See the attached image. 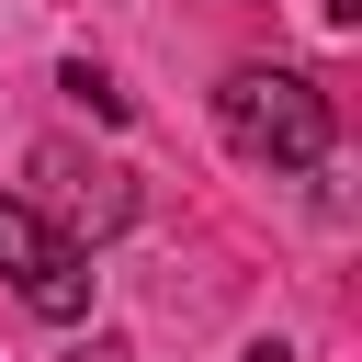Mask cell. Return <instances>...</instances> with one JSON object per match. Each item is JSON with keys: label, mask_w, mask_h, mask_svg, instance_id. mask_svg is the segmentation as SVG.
<instances>
[{"label": "cell", "mask_w": 362, "mask_h": 362, "mask_svg": "<svg viewBox=\"0 0 362 362\" xmlns=\"http://www.w3.org/2000/svg\"><path fill=\"white\" fill-rule=\"evenodd\" d=\"M215 124H226V147L249 170H317L328 158V90L305 68H226Z\"/></svg>", "instance_id": "1"}, {"label": "cell", "mask_w": 362, "mask_h": 362, "mask_svg": "<svg viewBox=\"0 0 362 362\" xmlns=\"http://www.w3.org/2000/svg\"><path fill=\"white\" fill-rule=\"evenodd\" d=\"M0 283H11L45 328L90 317V249H79L45 204H23V192H0Z\"/></svg>", "instance_id": "2"}, {"label": "cell", "mask_w": 362, "mask_h": 362, "mask_svg": "<svg viewBox=\"0 0 362 362\" xmlns=\"http://www.w3.org/2000/svg\"><path fill=\"white\" fill-rule=\"evenodd\" d=\"M34 170L57 181V204H68V238H113V226L136 215V181H124V170H79V158H57V147H45Z\"/></svg>", "instance_id": "3"}, {"label": "cell", "mask_w": 362, "mask_h": 362, "mask_svg": "<svg viewBox=\"0 0 362 362\" xmlns=\"http://www.w3.org/2000/svg\"><path fill=\"white\" fill-rule=\"evenodd\" d=\"M79 362H124V339H90V351H79Z\"/></svg>", "instance_id": "4"}, {"label": "cell", "mask_w": 362, "mask_h": 362, "mask_svg": "<svg viewBox=\"0 0 362 362\" xmlns=\"http://www.w3.org/2000/svg\"><path fill=\"white\" fill-rule=\"evenodd\" d=\"M249 362H294V351H283V339H249Z\"/></svg>", "instance_id": "5"}]
</instances>
